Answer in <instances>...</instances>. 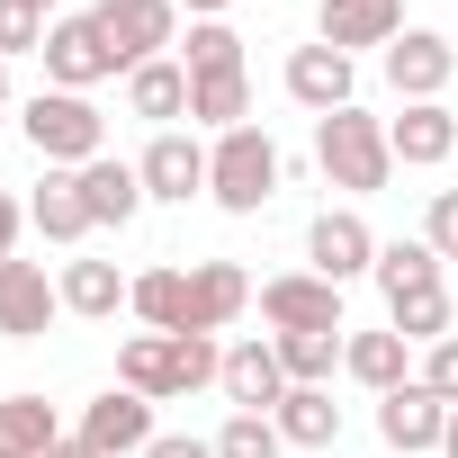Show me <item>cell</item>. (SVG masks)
Segmentation results:
<instances>
[{"mask_svg": "<svg viewBox=\"0 0 458 458\" xmlns=\"http://www.w3.org/2000/svg\"><path fill=\"white\" fill-rule=\"evenodd\" d=\"M216 377H225L216 333H126V351H117V386H135V395H153V404L198 395V386H216Z\"/></svg>", "mask_w": 458, "mask_h": 458, "instance_id": "1", "label": "cell"}, {"mask_svg": "<svg viewBox=\"0 0 458 458\" xmlns=\"http://www.w3.org/2000/svg\"><path fill=\"white\" fill-rule=\"evenodd\" d=\"M315 162H324V180H333V189H351V198H377V189L395 180L386 117H369L360 99H351V108H333V117H315Z\"/></svg>", "mask_w": 458, "mask_h": 458, "instance_id": "2", "label": "cell"}, {"mask_svg": "<svg viewBox=\"0 0 458 458\" xmlns=\"http://www.w3.org/2000/svg\"><path fill=\"white\" fill-rule=\"evenodd\" d=\"M279 180H288V153H279L261 126H234V135L207 144V198H216L225 216H261V207L279 198Z\"/></svg>", "mask_w": 458, "mask_h": 458, "instance_id": "3", "label": "cell"}, {"mask_svg": "<svg viewBox=\"0 0 458 458\" xmlns=\"http://www.w3.org/2000/svg\"><path fill=\"white\" fill-rule=\"evenodd\" d=\"M19 126H28V144L46 153V171H81V162L108 153V117H99L81 90H37V99L19 108Z\"/></svg>", "mask_w": 458, "mask_h": 458, "instance_id": "4", "label": "cell"}, {"mask_svg": "<svg viewBox=\"0 0 458 458\" xmlns=\"http://www.w3.org/2000/svg\"><path fill=\"white\" fill-rule=\"evenodd\" d=\"M117 72V55H108V37H99V19L90 10H64L55 28H46V90H99Z\"/></svg>", "mask_w": 458, "mask_h": 458, "instance_id": "5", "label": "cell"}, {"mask_svg": "<svg viewBox=\"0 0 458 458\" xmlns=\"http://www.w3.org/2000/svg\"><path fill=\"white\" fill-rule=\"evenodd\" d=\"M90 19H99L117 72H135V64H153L162 46H180V0H99Z\"/></svg>", "mask_w": 458, "mask_h": 458, "instance_id": "6", "label": "cell"}, {"mask_svg": "<svg viewBox=\"0 0 458 458\" xmlns=\"http://www.w3.org/2000/svg\"><path fill=\"white\" fill-rule=\"evenodd\" d=\"M72 440H81V449H99V458H144V449H153V395H135V386L90 395V404H81V422H72Z\"/></svg>", "mask_w": 458, "mask_h": 458, "instance_id": "7", "label": "cell"}, {"mask_svg": "<svg viewBox=\"0 0 458 458\" xmlns=\"http://www.w3.org/2000/svg\"><path fill=\"white\" fill-rule=\"evenodd\" d=\"M261 315L270 333H342V288L324 270H279L261 279Z\"/></svg>", "mask_w": 458, "mask_h": 458, "instance_id": "8", "label": "cell"}, {"mask_svg": "<svg viewBox=\"0 0 458 458\" xmlns=\"http://www.w3.org/2000/svg\"><path fill=\"white\" fill-rule=\"evenodd\" d=\"M306 261H315L333 288L369 279V270H377V234H369V216H360V207H324V216L306 225Z\"/></svg>", "mask_w": 458, "mask_h": 458, "instance_id": "9", "label": "cell"}, {"mask_svg": "<svg viewBox=\"0 0 458 458\" xmlns=\"http://www.w3.org/2000/svg\"><path fill=\"white\" fill-rule=\"evenodd\" d=\"M377 64H386V90H395V99H440L449 72H458V46H449L440 28H404Z\"/></svg>", "mask_w": 458, "mask_h": 458, "instance_id": "10", "label": "cell"}, {"mask_svg": "<svg viewBox=\"0 0 458 458\" xmlns=\"http://www.w3.org/2000/svg\"><path fill=\"white\" fill-rule=\"evenodd\" d=\"M135 171H144V198H162V207L207 198V144H198V135H180V126H162V135L135 153Z\"/></svg>", "mask_w": 458, "mask_h": 458, "instance_id": "11", "label": "cell"}, {"mask_svg": "<svg viewBox=\"0 0 458 458\" xmlns=\"http://www.w3.org/2000/svg\"><path fill=\"white\" fill-rule=\"evenodd\" d=\"M386 144L404 171H440L458 162V108L449 99H404V117H386Z\"/></svg>", "mask_w": 458, "mask_h": 458, "instance_id": "12", "label": "cell"}, {"mask_svg": "<svg viewBox=\"0 0 458 458\" xmlns=\"http://www.w3.org/2000/svg\"><path fill=\"white\" fill-rule=\"evenodd\" d=\"M64 315V288L46 279V261H0V342H37Z\"/></svg>", "mask_w": 458, "mask_h": 458, "instance_id": "13", "label": "cell"}, {"mask_svg": "<svg viewBox=\"0 0 458 458\" xmlns=\"http://www.w3.org/2000/svg\"><path fill=\"white\" fill-rule=\"evenodd\" d=\"M440 431H449V404L413 377V386H395V395H377V440L395 449V458H422V449H440Z\"/></svg>", "mask_w": 458, "mask_h": 458, "instance_id": "14", "label": "cell"}, {"mask_svg": "<svg viewBox=\"0 0 458 458\" xmlns=\"http://www.w3.org/2000/svg\"><path fill=\"white\" fill-rule=\"evenodd\" d=\"M351 90H360V72H351V55L342 46H297L288 55V99L297 108H315V117H333V108H351Z\"/></svg>", "mask_w": 458, "mask_h": 458, "instance_id": "15", "label": "cell"}, {"mask_svg": "<svg viewBox=\"0 0 458 458\" xmlns=\"http://www.w3.org/2000/svg\"><path fill=\"white\" fill-rule=\"evenodd\" d=\"M315 37L324 46H342V55H360V46H395L404 37V0H324L315 10Z\"/></svg>", "mask_w": 458, "mask_h": 458, "instance_id": "16", "label": "cell"}, {"mask_svg": "<svg viewBox=\"0 0 458 458\" xmlns=\"http://www.w3.org/2000/svg\"><path fill=\"white\" fill-rule=\"evenodd\" d=\"M225 395H234V413H279L288 395V369H279V342H234L225 351Z\"/></svg>", "mask_w": 458, "mask_h": 458, "instance_id": "17", "label": "cell"}, {"mask_svg": "<svg viewBox=\"0 0 458 458\" xmlns=\"http://www.w3.org/2000/svg\"><path fill=\"white\" fill-rule=\"evenodd\" d=\"M81 207H90V225H135L153 198H144V171L135 162L99 153V162H81Z\"/></svg>", "mask_w": 458, "mask_h": 458, "instance_id": "18", "label": "cell"}, {"mask_svg": "<svg viewBox=\"0 0 458 458\" xmlns=\"http://www.w3.org/2000/svg\"><path fill=\"white\" fill-rule=\"evenodd\" d=\"M342 369L369 386V395H395V386H413V342L386 324V333H351L342 342Z\"/></svg>", "mask_w": 458, "mask_h": 458, "instance_id": "19", "label": "cell"}, {"mask_svg": "<svg viewBox=\"0 0 458 458\" xmlns=\"http://www.w3.org/2000/svg\"><path fill=\"white\" fill-rule=\"evenodd\" d=\"M243 306H252V279L234 261H198L189 270V333H225Z\"/></svg>", "mask_w": 458, "mask_h": 458, "instance_id": "20", "label": "cell"}, {"mask_svg": "<svg viewBox=\"0 0 458 458\" xmlns=\"http://www.w3.org/2000/svg\"><path fill=\"white\" fill-rule=\"evenodd\" d=\"M126 108H135L144 126H171V117H189V64H180V55H153V64H135V72H126Z\"/></svg>", "mask_w": 458, "mask_h": 458, "instance_id": "21", "label": "cell"}, {"mask_svg": "<svg viewBox=\"0 0 458 458\" xmlns=\"http://www.w3.org/2000/svg\"><path fill=\"white\" fill-rule=\"evenodd\" d=\"M28 225H37L46 243H81V234H99L90 207H81V171H46L37 198H28Z\"/></svg>", "mask_w": 458, "mask_h": 458, "instance_id": "22", "label": "cell"}, {"mask_svg": "<svg viewBox=\"0 0 458 458\" xmlns=\"http://www.w3.org/2000/svg\"><path fill=\"white\" fill-rule=\"evenodd\" d=\"M64 315H90V324H108L117 306H135V279H117V261H64Z\"/></svg>", "mask_w": 458, "mask_h": 458, "instance_id": "23", "label": "cell"}, {"mask_svg": "<svg viewBox=\"0 0 458 458\" xmlns=\"http://www.w3.org/2000/svg\"><path fill=\"white\" fill-rule=\"evenodd\" d=\"M270 422H279L288 449H333V440H342V404H333V386H288Z\"/></svg>", "mask_w": 458, "mask_h": 458, "instance_id": "24", "label": "cell"}, {"mask_svg": "<svg viewBox=\"0 0 458 458\" xmlns=\"http://www.w3.org/2000/svg\"><path fill=\"white\" fill-rule=\"evenodd\" d=\"M189 126H207V135L252 126V72H207V81H189Z\"/></svg>", "mask_w": 458, "mask_h": 458, "instance_id": "25", "label": "cell"}, {"mask_svg": "<svg viewBox=\"0 0 458 458\" xmlns=\"http://www.w3.org/2000/svg\"><path fill=\"white\" fill-rule=\"evenodd\" d=\"M55 440H64V422L46 395H0V458H46Z\"/></svg>", "mask_w": 458, "mask_h": 458, "instance_id": "26", "label": "cell"}, {"mask_svg": "<svg viewBox=\"0 0 458 458\" xmlns=\"http://www.w3.org/2000/svg\"><path fill=\"white\" fill-rule=\"evenodd\" d=\"M440 270H449V261H440L422 234H404V243H377V270H369V279H377L386 306H395V297H413V288H440Z\"/></svg>", "mask_w": 458, "mask_h": 458, "instance_id": "27", "label": "cell"}, {"mask_svg": "<svg viewBox=\"0 0 458 458\" xmlns=\"http://www.w3.org/2000/svg\"><path fill=\"white\" fill-rule=\"evenodd\" d=\"M386 324H395L413 351H431V342H449V333H458V306H449V288H413V297H395V306H386Z\"/></svg>", "mask_w": 458, "mask_h": 458, "instance_id": "28", "label": "cell"}, {"mask_svg": "<svg viewBox=\"0 0 458 458\" xmlns=\"http://www.w3.org/2000/svg\"><path fill=\"white\" fill-rule=\"evenodd\" d=\"M270 342H279L288 386H333V369H342V342H351V333H270Z\"/></svg>", "mask_w": 458, "mask_h": 458, "instance_id": "29", "label": "cell"}, {"mask_svg": "<svg viewBox=\"0 0 458 458\" xmlns=\"http://www.w3.org/2000/svg\"><path fill=\"white\" fill-rule=\"evenodd\" d=\"M135 315H144L153 333H189V270H171V261L144 270V279H135Z\"/></svg>", "mask_w": 458, "mask_h": 458, "instance_id": "30", "label": "cell"}, {"mask_svg": "<svg viewBox=\"0 0 458 458\" xmlns=\"http://www.w3.org/2000/svg\"><path fill=\"white\" fill-rule=\"evenodd\" d=\"M180 64H189V81H207V72H243V37L225 28V19H198L189 46H180Z\"/></svg>", "mask_w": 458, "mask_h": 458, "instance_id": "31", "label": "cell"}, {"mask_svg": "<svg viewBox=\"0 0 458 458\" xmlns=\"http://www.w3.org/2000/svg\"><path fill=\"white\" fill-rule=\"evenodd\" d=\"M279 449H288V440H279L270 413H234V422L216 431V458H279Z\"/></svg>", "mask_w": 458, "mask_h": 458, "instance_id": "32", "label": "cell"}, {"mask_svg": "<svg viewBox=\"0 0 458 458\" xmlns=\"http://www.w3.org/2000/svg\"><path fill=\"white\" fill-rule=\"evenodd\" d=\"M46 10H28V0H0V64L10 55H46Z\"/></svg>", "mask_w": 458, "mask_h": 458, "instance_id": "33", "label": "cell"}, {"mask_svg": "<svg viewBox=\"0 0 458 458\" xmlns=\"http://www.w3.org/2000/svg\"><path fill=\"white\" fill-rule=\"evenodd\" d=\"M422 243L440 261H458V189H431V216H422Z\"/></svg>", "mask_w": 458, "mask_h": 458, "instance_id": "34", "label": "cell"}, {"mask_svg": "<svg viewBox=\"0 0 458 458\" xmlns=\"http://www.w3.org/2000/svg\"><path fill=\"white\" fill-rule=\"evenodd\" d=\"M413 377H422V386H431V395H440V404H458V333H449V342H431V351H422V369H413Z\"/></svg>", "mask_w": 458, "mask_h": 458, "instance_id": "35", "label": "cell"}, {"mask_svg": "<svg viewBox=\"0 0 458 458\" xmlns=\"http://www.w3.org/2000/svg\"><path fill=\"white\" fill-rule=\"evenodd\" d=\"M144 458H216V440H189V431H153Z\"/></svg>", "mask_w": 458, "mask_h": 458, "instance_id": "36", "label": "cell"}, {"mask_svg": "<svg viewBox=\"0 0 458 458\" xmlns=\"http://www.w3.org/2000/svg\"><path fill=\"white\" fill-rule=\"evenodd\" d=\"M19 225H28V207L0 189V261H19Z\"/></svg>", "mask_w": 458, "mask_h": 458, "instance_id": "37", "label": "cell"}, {"mask_svg": "<svg viewBox=\"0 0 458 458\" xmlns=\"http://www.w3.org/2000/svg\"><path fill=\"white\" fill-rule=\"evenodd\" d=\"M180 10H189V19H225V10H234V0H180Z\"/></svg>", "mask_w": 458, "mask_h": 458, "instance_id": "38", "label": "cell"}, {"mask_svg": "<svg viewBox=\"0 0 458 458\" xmlns=\"http://www.w3.org/2000/svg\"><path fill=\"white\" fill-rule=\"evenodd\" d=\"M46 458H99V449H81V440H72V431H64V440H55V449H46Z\"/></svg>", "mask_w": 458, "mask_h": 458, "instance_id": "39", "label": "cell"}, {"mask_svg": "<svg viewBox=\"0 0 458 458\" xmlns=\"http://www.w3.org/2000/svg\"><path fill=\"white\" fill-rule=\"evenodd\" d=\"M440 458H458V404H449V431H440Z\"/></svg>", "mask_w": 458, "mask_h": 458, "instance_id": "40", "label": "cell"}, {"mask_svg": "<svg viewBox=\"0 0 458 458\" xmlns=\"http://www.w3.org/2000/svg\"><path fill=\"white\" fill-rule=\"evenodd\" d=\"M28 10H46V19H55V10H64V0H28Z\"/></svg>", "mask_w": 458, "mask_h": 458, "instance_id": "41", "label": "cell"}, {"mask_svg": "<svg viewBox=\"0 0 458 458\" xmlns=\"http://www.w3.org/2000/svg\"><path fill=\"white\" fill-rule=\"evenodd\" d=\"M0 99H10V64H0Z\"/></svg>", "mask_w": 458, "mask_h": 458, "instance_id": "42", "label": "cell"}]
</instances>
